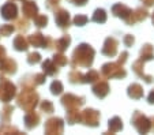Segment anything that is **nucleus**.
Wrapping results in <instances>:
<instances>
[{
  "mask_svg": "<svg viewBox=\"0 0 154 135\" xmlns=\"http://www.w3.org/2000/svg\"><path fill=\"white\" fill-rule=\"evenodd\" d=\"M41 109L45 111V112H48V113H51V112L53 111V106H52V104H51L49 101H45V103L41 104Z\"/></svg>",
  "mask_w": 154,
  "mask_h": 135,
  "instance_id": "412c9836",
  "label": "nucleus"
},
{
  "mask_svg": "<svg viewBox=\"0 0 154 135\" xmlns=\"http://www.w3.org/2000/svg\"><path fill=\"white\" fill-rule=\"evenodd\" d=\"M122 121H120L119 118H115L112 121H109V130H111V132H116L119 131V130H122Z\"/></svg>",
  "mask_w": 154,
  "mask_h": 135,
  "instance_id": "2eb2a0df",
  "label": "nucleus"
},
{
  "mask_svg": "<svg viewBox=\"0 0 154 135\" xmlns=\"http://www.w3.org/2000/svg\"><path fill=\"white\" fill-rule=\"evenodd\" d=\"M44 71L47 74H55L57 72V66H52V62L51 60H47V62L44 63Z\"/></svg>",
  "mask_w": 154,
  "mask_h": 135,
  "instance_id": "f3484780",
  "label": "nucleus"
},
{
  "mask_svg": "<svg viewBox=\"0 0 154 135\" xmlns=\"http://www.w3.org/2000/svg\"><path fill=\"white\" fill-rule=\"evenodd\" d=\"M37 94L35 93H23V97L19 98V105L25 109H32L33 106H35V103H37Z\"/></svg>",
  "mask_w": 154,
  "mask_h": 135,
  "instance_id": "7ed1b4c3",
  "label": "nucleus"
},
{
  "mask_svg": "<svg viewBox=\"0 0 154 135\" xmlns=\"http://www.w3.org/2000/svg\"><path fill=\"white\" fill-rule=\"evenodd\" d=\"M56 22L60 27H67L68 23H70V15H68L67 11H64V10H60V11L56 14Z\"/></svg>",
  "mask_w": 154,
  "mask_h": 135,
  "instance_id": "20e7f679",
  "label": "nucleus"
},
{
  "mask_svg": "<svg viewBox=\"0 0 154 135\" xmlns=\"http://www.w3.org/2000/svg\"><path fill=\"white\" fill-rule=\"evenodd\" d=\"M149 103H151V104H154V90L151 91L150 94H149Z\"/></svg>",
  "mask_w": 154,
  "mask_h": 135,
  "instance_id": "bb28decb",
  "label": "nucleus"
},
{
  "mask_svg": "<svg viewBox=\"0 0 154 135\" xmlns=\"http://www.w3.org/2000/svg\"><path fill=\"white\" fill-rule=\"evenodd\" d=\"M51 89H52V93H53V94H60L61 90H63V85H61L59 81H56V82L52 83Z\"/></svg>",
  "mask_w": 154,
  "mask_h": 135,
  "instance_id": "aec40b11",
  "label": "nucleus"
},
{
  "mask_svg": "<svg viewBox=\"0 0 154 135\" xmlns=\"http://www.w3.org/2000/svg\"><path fill=\"white\" fill-rule=\"evenodd\" d=\"M38 115H34V112H30L29 115H26V126L29 127V128H32L33 126H35L37 124V121H38Z\"/></svg>",
  "mask_w": 154,
  "mask_h": 135,
  "instance_id": "4468645a",
  "label": "nucleus"
},
{
  "mask_svg": "<svg viewBox=\"0 0 154 135\" xmlns=\"http://www.w3.org/2000/svg\"><path fill=\"white\" fill-rule=\"evenodd\" d=\"M63 131V123L60 119H52L47 123V132H61Z\"/></svg>",
  "mask_w": 154,
  "mask_h": 135,
  "instance_id": "423d86ee",
  "label": "nucleus"
},
{
  "mask_svg": "<svg viewBox=\"0 0 154 135\" xmlns=\"http://www.w3.org/2000/svg\"><path fill=\"white\" fill-rule=\"evenodd\" d=\"M74 4H79V6H82V4L86 3V0H71Z\"/></svg>",
  "mask_w": 154,
  "mask_h": 135,
  "instance_id": "a878e982",
  "label": "nucleus"
},
{
  "mask_svg": "<svg viewBox=\"0 0 154 135\" xmlns=\"http://www.w3.org/2000/svg\"><path fill=\"white\" fill-rule=\"evenodd\" d=\"M74 22H75L76 25H85L87 22V18L86 17H81V15H79V17H76L75 19H74Z\"/></svg>",
  "mask_w": 154,
  "mask_h": 135,
  "instance_id": "b1692460",
  "label": "nucleus"
},
{
  "mask_svg": "<svg viewBox=\"0 0 154 135\" xmlns=\"http://www.w3.org/2000/svg\"><path fill=\"white\" fill-rule=\"evenodd\" d=\"M132 123H134V126L137 127V130L139 132H147L151 127L150 120H147V119H146L143 115H140L139 112L135 113L134 119H132Z\"/></svg>",
  "mask_w": 154,
  "mask_h": 135,
  "instance_id": "f03ea898",
  "label": "nucleus"
},
{
  "mask_svg": "<svg viewBox=\"0 0 154 135\" xmlns=\"http://www.w3.org/2000/svg\"><path fill=\"white\" fill-rule=\"evenodd\" d=\"M15 14H17V7H15L12 3H8L3 7V17L4 18L11 19V18L15 17Z\"/></svg>",
  "mask_w": 154,
  "mask_h": 135,
  "instance_id": "1a4fd4ad",
  "label": "nucleus"
},
{
  "mask_svg": "<svg viewBox=\"0 0 154 135\" xmlns=\"http://www.w3.org/2000/svg\"><path fill=\"white\" fill-rule=\"evenodd\" d=\"M15 47H17V49H19V51L27 49V42H26V40H25L22 35H19V37L15 40Z\"/></svg>",
  "mask_w": 154,
  "mask_h": 135,
  "instance_id": "dca6fc26",
  "label": "nucleus"
},
{
  "mask_svg": "<svg viewBox=\"0 0 154 135\" xmlns=\"http://www.w3.org/2000/svg\"><path fill=\"white\" fill-rule=\"evenodd\" d=\"M94 51L89 48V45H81L74 53V62H78V64L82 66H90L93 60Z\"/></svg>",
  "mask_w": 154,
  "mask_h": 135,
  "instance_id": "f257e3e1",
  "label": "nucleus"
},
{
  "mask_svg": "<svg viewBox=\"0 0 154 135\" xmlns=\"http://www.w3.org/2000/svg\"><path fill=\"white\" fill-rule=\"evenodd\" d=\"M83 120L86 121V124H91V126H96L97 120H98V113L96 111H91V109H87L83 112Z\"/></svg>",
  "mask_w": 154,
  "mask_h": 135,
  "instance_id": "6e6552de",
  "label": "nucleus"
},
{
  "mask_svg": "<svg viewBox=\"0 0 154 135\" xmlns=\"http://www.w3.org/2000/svg\"><path fill=\"white\" fill-rule=\"evenodd\" d=\"M37 62H40V55H38V53H32V55H29V63L30 64L37 63Z\"/></svg>",
  "mask_w": 154,
  "mask_h": 135,
  "instance_id": "5701e85b",
  "label": "nucleus"
},
{
  "mask_svg": "<svg viewBox=\"0 0 154 135\" xmlns=\"http://www.w3.org/2000/svg\"><path fill=\"white\" fill-rule=\"evenodd\" d=\"M153 23H154V14H153Z\"/></svg>",
  "mask_w": 154,
  "mask_h": 135,
  "instance_id": "c85d7f7f",
  "label": "nucleus"
},
{
  "mask_svg": "<svg viewBox=\"0 0 154 135\" xmlns=\"http://www.w3.org/2000/svg\"><path fill=\"white\" fill-rule=\"evenodd\" d=\"M116 48H117V41L113 38H108L106 42H105V47L102 49V52L108 56H113L116 53Z\"/></svg>",
  "mask_w": 154,
  "mask_h": 135,
  "instance_id": "0eeeda50",
  "label": "nucleus"
},
{
  "mask_svg": "<svg viewBox=\"0 0 154 135\" xmlns=\"http://www.w3.org/2000/svg\"><path fill=\"white\" fill-rule=\"evenodd\" d=\"M128 94H130V97H132V98H140L143 96V90H142V87H140L139 85L135 83V85L130 86Z\"/></svg>",
  "mask_w": 154,
  "mask_h": 135,
  "instance_id": "9d476101",
  "label": "nucleus"
},
{
  "mask_svg": "<svg viewBox=\"0 0 154 135\" xmlns=\"http://www.w3.org/2000/svg\"><path fill=\"white\" fill-rule=\"evenodd\" d=\"M105 19H106V15H105L104 10H97L96 14H94V17H93V21H96V22H105Z\"/></svg>",
  "mask_w": 154,
  "mask_h": 135,
  "instance_id": "a211bd4d",
  "label": "nucleus"
},
{
  "mask_svg": "<svg viewBox=\"0 0 154 135\" xmlns=\"http://www.w3.org/2000/svg\"><path fill=\"white\" fill-rule=\"evenodd\" d=\"M140 59L142 60H151L154 56V52H153V47L151 45H145L143 47V49L140 51Z\"/></svg>",
  "mask_w": 154,
  "mask_h": 135,
  "instance_id": "f8f14e48",
  "label": "nucleus"
},
{
  "mask_svg": "<svg viewBox=\"0 0 154 135\" xmlns=\"http://www.w3.org/2000/svg\"><path fill=\"white\" fill-rule=\"evenodd\" d=\"M93 90L97 96H100V97H105L106 93H108V90H109V87H108V85L105 82H100L97 86H94Z\"/></svg>",
  "mask_w": 154,
  "mask_h": 135,
  "instance_id": "9b49d317",
  "label": "nucleus"
},
{
  "mask_svg": "<svg viewBox=\"0 0 154 135\" xmlns=\"http://www.w3.org/2000/svg\"><path fill=\"white\" fill-rule=\"evenodd\" d=\"M63 104L66 106H68V108H71V106H79L83 104V98L81 97H75V96H71V94H68V96H66V97H63Z\"/></svg>",
  "mask_w": 154,
  "mask_h": 135,
  "instance_id": "39448f33",
  "label": "nucleus"
},
{
  "mask_svg": "<svg viewBox=\"0 0 154 135\" xmlns=\"http://www.w3.org/2000/svg\"><path fill=\"white\" fill-rule=\"evenodd\" d=\"M68 44H70V37H67V35H64L61 40H59V41L56 42V45L59 47V49H60V51H63Z\"/></svg>",
  "mask_w": 154,
  "mask_h": 135,
  "instance_id": "6ab92c4d",
  "label": "nucleus"
},
{
  "mask_svg": "<svg viewBox=\"0 0 154 135\" xmlns=\"http://www.w3.org/2000/svg\"><path fill=\"white\" fill-rule=\"evenodd\" d=\"M131 42H134V37H131V35H128V37L125 38V45H130Z\"/></svg>",
  "mask_w": 154,
  "mask_h": 135,
  "instance_id": "393cba45",
  "label": "nucleus"
},
{
  "mask_svg": "<svg viewBox=\"0 0 154 135\" xmlns=\"http://www.w3.org/2000/svg\"><path fill=\"white\" fill-rule=\"evenodd\" d=\"M23 12H25L26 17H35V14H37V7H35L34 3L27 2V3L25 4V7H23Z\"/></svg>",
  "mask_w": 154,
  "mask_h": 135,
  "instance_id": "ddd939ff",
  "label": "nucleus"
},
{
  "mask_svg": "<svg viewBox=\"0 0 154 135\" xmlns=\"http://www.w3.org/2000/svg\"><path fill=\"white\" fill-rule=\"evenodd\" d=\"M142 2L146 4V6H153L154 4V0H142Z\"/></svg>",
  "mask_w": 154,
  "mask_h": 135,
  "instance_id": "cd10ccee",
  "label": "nucleus"
},
{
  "mask_svg": "<svg viewBox=\"0 0 154 135\" xmlns=\"http://www.w3.org/2000/svg\"><path fill=\"white\" fill-rule=\"evenodd\" d=\"M35 23H37V26L42 27L47 25V17H44V15H41V17H37L35 18Z\"/></svg>",
  "mask_w": 154,
  "mask_h": 135,
  "instance_id": "4be33fe9",
  "label": "nucleus"
}]
</instances>
